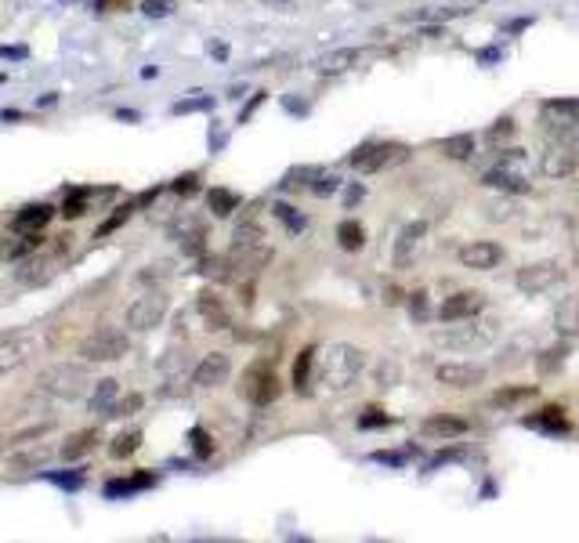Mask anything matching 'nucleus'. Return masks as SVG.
Segmentation results:
<instances>
[{"label": "nucleus", "mask_w": 579, "mask_h": 543, "mask_svg": "<svg viewBox=\"0 0 579 543\" xmlns=\"http://www.w3.org/2000/svg\"><path fill=\"white\" fill-rule=\"evenodd\" d=\"M471 4H475V0H471Z\"/></svg>", "instance_id": "nucleus-55"}, {"label": "nucleus", "mask_w": 579, "mask_h": 543, "mask_svg": "<svg viewBox=\"0 0 579 543\" xmlns=\"http://www.w3.org/2000/svg\"><path fill=\"white\" fill-rule=\"evenodd\" d=\"M525 424L547 431V435H558V431L569 428V420H565V410H561V406H547V410H540L536 417H525Z\"/></svg>", "instance_id": "nucleus-24"}, {"label": "nucleus", "mask_w": 579, "mask_h": 543, "mask_svg": "<svg viewBox=\"0 0 579 543\" xmlns=\"http://www.w3.org/2000/svg\"><path fill=\"white\" fill-rule=\"evenodd\" d=\"M551 359H540V370L543 373H554V366H561L565 362V355H569V344H561V348H551Z\"/></svg>", "instance_id": "nucleus-45"}, {"label": "nucleus", "mask_w": 579, "mask_h": 543, "mask_svg": "<svg viewBox=\"0 0 579 543\" xmlns=\"http://www.w3.org/2000/svg\"><path fill=\"white\" fill-rule=\"evenodd\" d=\"M200 312H203V319L210 323V330H225V326H228V312L221 308V301L214 294H203L200 297Z\"/></svg>", "instance_id": "nucleus-31"}, {"label": "nucleus", "mask_w": 579, "mask_h": 543, "mask_svg": "<svg viewBox=\"0 0 579 543\" xmlns=\"http://www.w3.org/2000/svg\"><path fill=\"white\" fill-rule=\"evenodd\" d=\"M482 308H485L482 290H456V294L442 297L438 319H442V323H464V319H475Z\"/></svg>", "instance_id": "nucleus-10"}, {"label": "nucleus", "mask_w": 579, "mask_h": 543, "mask_svg": "<svg viewBox=\"0 0 579 543\" xmlns=\"http://www.w3.org/2000/svg\"><path fill=\"white\" fill-rule=\"evenodd\" d=\"M373 460H380V464H391V467L406 464V457H402V453H373Z\"/></svg>", "instance_id": "nucleus-52"}, {"label": "nucleus", "mask_w": 579, "mask_h": 543, "mask_svg": "<svg viewBox=\"0 0 579 543\" xmlns=\"http://www.w3.org/2000/svg\"><path fill=\"white\" fill-rule=\"evenodd\" d=\"M561 279H565V268H561L558 261H532V265L518 268L514 286H518L522 294L536 297V294H547V290H554Z\"/></svg>", "instance_id": "nucleus-5"}, {"label": "nucleus", "mask_w": 579, "mask_h": 543, "mask_svg": "<svg viewBox=\"0 0 579 543\" xmlns=\"http://www.w3.org/2000/svg\"><path fill=\"white\" fill-rule=\"evenodd\" d=\"M174 232H178L181 247L189 250V254H200V250H203V239H207V232H203L200 221H181Z\"/></svg>", "instance_id": "nucleus-28"}, {"label": "nucleus", "mask_w": 579, "mask_h": 543, "mask_svg": "<svg viewBox=\"0 0 579 543\" xmlns=\"http://www.w3.org/2000/svg\"><path fill=\"white\" fill-rule=\"evenodd\" d=\"M189 439H192V449H196V457H210V453H214V439H210L203 428H192Z\"/></svg>", "instance_id": "nucleus-37"}, {"label": "nucleus", "mask_w": 579, "mask_h": 543, "mask_svg": "<svg viewBox=\"0 0 579 543\" xmlns=\"http://www.w3.org/2000/svg\"><path fill=\"white\" fill-rule=\"evenodd\" d=\"M142 11L149 15V19H163V15H171V11H174V4H171V0H145Z\"/></svg>", "instance_id": "nucleus-44"}, {"label": "nucleus", "mask_w": 579, "mask_h": 543, "mask_svg": "<svg viewBox=\"0 0 579 543\" xmlns=\"http://www.w3.org/2000/svg\"><path fill=\"white\" fill-rule=\"evenodd\" d=\"M131 210H134V207H120V214H113V218L105 221L102 229H98V236H109L113 229H120V225H124V221L131 218Z\"/></svg>", "instance_id": "nucleus-48"}, {"label": "nucleus", "mask_w": 579, "mask_h": 543, "mask_svg": "<svg viewBox=\"0 0 579 543\" xmlns=\"http://www.w3.org/2000/svg\"><path fill=\"white\" fill-rule=\"evenodd\" d=\"M435 381L446 384V388H475V384L485 381V366H475V362H438Z\"/></svg>", "instance_id": "nucleus-13"}, {"label": "nucleus", "mask_w": 579, "mask_h": 543, "mask_svg": "<svg viewBox=\"0 0 579 543\" xmlns=\"http://www.w3.org/2000/svg\"><path fill=\"white\" fill-rule=\"evenodd\" d=\"M391 424V417H384L380 410H366L359 417V428H388Z\"/></svg>", "instance_id": "nucleus-46"}, {"label": "nucleus", "mask_w": 579, "mask_h": 543, "mask_svg": "<svg viewBox=\"0 0 579 543\" xmlns=\"http://www.w3.org/2000/svg\"><path fill=\"white\" fill-rule=\"evenodd\" d=\"M424 236H428V221H413V225H406V229L399 232V239H395V265L406 268L409 261L417 258Z\"/></svg>", "instance_id": "nucleus-16"}, {"label": "nucleus", "mask_w": 579, "mask_h": 543, "mask_svg": "<svg viewBox=\"0 0 579 543\" xmlns=\"http://www.w3.org/2000/svg\"><path fill=\"white\" fill-rule=\"evenodd\" d=\"M337 243H341L344 250H362L366 247V229H362L359 221L344 218L341 225H337Z\"/></svg>", "instance_id": "nucleus-26"}, {"label": "nucleus", "mask_w": 579, "mask_h": 543, "mask_svg": "<svg viewBox=\"0 0 579 543\" xmlns=\"http://www.w3.org/2000/svg\"><path fill=\"white\" fill-rule=\"evenodd\" d=\"M406 156H409V149L402 142H366L348 156V163H352L359 174H377V171H384V167L402 163Z\"/></svg>", "instance_id": "nucleus-3"}, {"label": "nucleus", "mask_w": 579, "mask_h": 543, "mask_svg": "<svg viewBox=\"0 0 579 543\" xmlns=\"http://www.w3.org/2000/svg\"><path fill=\"white\" fill-rule=\"evenodd\" d=\"M276 218L283 221V225H286L290 232H301V229H304V218L297 214L294 207H286V203H276Z\"/></svg>", "instance_id": "nucleus-35"}, {"label": "nucleus", "mask_w": 579, "mask_h": 543, "mask_svg": "<svg viewBox=\"0 0 579 543\" xmlns=\"http://www.w3.org/2000/svg\"><path fill=\"white\" fill-rule=\"evenodd\" d=\"M496 337V326L493 323H471L464 319V326H456V330H438L431 341L442 344V348H482Z\"/></svg>", "instance_id": "nucleus-9"}, {"label": "nucleus", "mask_w": 579, "mask_h": 543, "mask_svg": "<svg viewBox=\"0 0 579 543\" xmlns=\"http://www.w3.org/2000/svg\"><path fill=\"white\" fill-rule=\"evenodd\" d=\"M120 402V381H113V377H105V381L95 384V391H91V399H87V406L95 413H102V417H109L113 413V406Z\"/></svg>", "instance_id": "nucleus-21"}, {"label": "nucleus", "mask_w": 579, "mask_h": 543, "mask_svg": "<svg viewBox=\"0 0 579 543\" xmlns=\"http://www.w3.org/2000/svg\"><path fill=\"white\" fill-rule=\"evenodd\" d=\"M312 366H315V348H304L294 362V388L301 391H312Z\"/></svg>", "instance_id": "nucleus-27"}, {"label": "nucleus", "mask_w": 579, "mask_h": 543, "mask_svg": "<svg viewBox=\"0 0 579 543\" xmlns=\"http://www.w3.org/2000/svg\"><path fill=\"white\" fill-rule=\"evenodd\" d=\"M366 370V352L355 348V344H330L319 359V384L333 395H341L348 391L355 381H359V373Z\"/></svg>", "instance_id": "nucleus-1"}, {"label": "nucleus", "mask_w": 579, "mask_h": 543, "mask_svg": "<svg viewBox=\"0 0 579 543\" xmlns=\"http://www.w3.org/2000/svg\"><path fill=\"white\" fill-rule=\"evenodd\" d=\"M51 218H55L51 203H29V207H22L15 214V232H40Z\"/></svg>", "instance_id": "nucleus-20"}, {"label": "nucleus", "mask_w": 579, "mask_h": 543, "mask_svg": "<svg viewBox=\"0 0 579 543\" xmlns=\"http://www.w3.org/2000/svg\"><path fill=\"white\" fill-rule=\"evenodd\" d=\"M239 391H243V399L254 402L257 410H265V406H272V402L279 399V377L276 370L268 366V362H254L247 373H243V384H239Z\"/></svg>", "instance_id": "nucleus-4"}, {"label": "nucleus", "mask_w": 579, "mask_h": 543, "mask_svg": "<svg viewBox=\"0 0 579 543\" xmlns=\"http://www.w3.org/2000/svg\"><path fill=\"white\" fill-rule=\"evenodd\" d=\"M359 58H362L359 48H337V51H326V55L315 62V69H319L323 77H341V73L359 66Z\"/></svg>", "instance_id": "nucleus-19"}, {"label": "nucleus", "mask_w": 579, "mask_h": 543, "mask_svg": "<svg viewBox=\"0 0 579 543\" xmlns=\"http://www.w3.org/2000/svg\"><path fill=\"white\" fill-rule=\"evenodd\" d=\"M84 200H87V189L69 192V200H66V207H62V214H66V218H80V214H84Z\"/></svg>", "instance_id": "nucleus-41"}, {"label": "nucleus", "mask_w": 579, "mask_h": 543, "mask_svg": "<svg viewBox=\"0 0 579 543\" xmlns=\"http://www.w3.org/2000/svg\"><path fill=\"white\" fill-rule=\"evenodd\" d=\"M55 272H58V258H51V254H33V258L19 265L15 279H19L22 286H40V283H48Z\"/></svg>", "instance_id": "nucleus-17"}, {"label": "nucleus", "mask_w": 579, "mask_h": 543, "mask_svg": "<svg viewBox=\"0 0 579 543\" xmlns=\"http://www.w3.org/2000/svg\"><path fill=\"white\" fill-rule=\"evenodd\" d=\"M149 486H156V475L120 478V482H109V486H105V496H109V500H120V496H131V493H138V489H149Z\"/></svg>", "instance_id": "nucleus-25"}, {"label": "nucleus", "mask_w": 579, "mask_h": 543, "mask_svg": "<svg viewBox=\"0 0 579 543\" xmlns=\"http://www.w3.org/2000/svg\"><path fill=\"white\" fill-rule=\"evenodd\" d=\"M0 58H26V48H0Z\"/></svg>", "instance_id": "nucleus-54"}, {"label": "nucleus", "mask_w": 579, "mask_h": 543, "mask_svg": "<svg viewBox=\"0 0 579 543\" xmlns=\"http://www.w3.org/2000/svg\"><path fill=\"white\" fill-rule=\"evenodd\" d=\"M138 406H142V395H131V399L116 402V406H113V413H109V417H127V413H131V410H138Z\"/></svg>", "instance_id": "nucleus-50"}, {"label": "nucleus", "mask_w": 579, "mask_h": 543, "mask_svg": "<svg viewBox=\"0 0 579 543\" xmlns=\"http://www.w3.org/2000/svg\"><path fill=\"white\" fill-rule=\"evenodd\" d=\"M424 435L435 442H449V439H460V435H467V420L460 417H449V413H435V417L424 420Z\"/></svg>", "instance_id": "nucleus-18"}, {"label": "nucleus", "mask_w": 579, "mask_h": 543, "mask_svg": "<svg viewBox=\"0 0 579 543\" xmlns=\"http://www.w3.org/2000/svg\"><path fill=\"white\" fill-rule=\"evenodd\" d=\"M409 312L417 315V319H424V315H428V294H424V290H417V294L409 297Z\"/></svg>", "instance_id": "nucleus-49"}, {"label": "nucleus", "mask_w": 579, "mask_h": 543, "mask_svg": "<svg viewBox=\"0 0 579 543\" xmlns=\"http://www.w3.org/2000/svg\"><path fill=\"white\" fill-rule=\"evenodd\" d=\"M228 373H232V362H228L225 352H210L200 359V366L192 370V384L196 388H221L228 381Z\"/></svg>", "instance_id": "nucleus-14"}, {"label": "nucleus", "mask_w": 579, "mask_h": 543, "mask_svg": "<svg viewBox=\"0 0 579 543\" xmlns=\"http://www.w3.org/2000/svg\"><path fill=\"white\" fill-rule=\"evenodd\" d=\"M319 174H323V167H297V171L286 174L283 185H286V189H294V185H308V189H312Z\"/></svg>", "instance_id": "nucleus-34"}, {"label": "nucleus", "mask_w": 579, "mask_h": 543, "mask_svg": "<svg viewBox=\"0 0 579 543\" xmlns=\"http://www.w3.org/2000/svg\"><path fill=\"white\" fill-rule=\"evenodd\" d=\"M576 167H579V145L569 142V134H561L540 160V171L547 174V178H569Z\"/></svg>", "instance_id": "nucleus-11"}, {"label": "nucleus", "mask_w": 579, "mask_h": 543, "mask_svg": "<svg viewBox=\"0 0 579 543\" xmlns=\"http://www.w3.org/2000/svg\"><path fill=\"white\" fill-rule=\"evenodd\" d=\"M536 388H507V391H496V406H514V402L532 399Z\"/></svg>", "instance_id": "nucleus-36"}, {"label": "nucleus", "mask_w": 579, "mask_h": 543, "mask_svg": "<svg viewBox=\"0 0 579 543\" xmlns=\"http://www.w3.org/2000/svg\"><path fill=\"white\" fill-rule=\"evenodd\" d=\"M475 134H467V131H460V134H449V138H442L438 142V153L442 156H449V160H471L475 156Z\"/></svg>", "instance_id": "nucleus-22"}, {"label": "nucleus", "mask_w": 579, "mask_h": 543, "mask_svg": "<svg viewBox=\"0 0 579 543\" xmlns=\"http://www.w3.org/2000/svg\"><path fill=\"white\" fill-rule=\"evenodd\" d=\"M33 352H37V334L33 330H8V334H0V373L19 370L22 362H29Z\"/></svg>", "instance_id": "nucleus-8"}, {"label": "nucleus", "mask_w": 579, "mask_h": 543, "mask_svg": "<svg viewBox=\"0 0 579 543\" xmlns=\"http://www.w3.org/2000/svg\"><path fill=\"white\" fill-rule=\"evenodd\" d=\"M395 381H399V362H395V359L380 362V370H377V384H380V388H391Z\"/></svg>", "instance_id": "nucleus-39"}, {"label": "nucleus", "mask_w": 579, "mask_h": 543, "mask_svg": "<svg viewBox=\"0 0 579 543\" xmlns=\"http://www.w3.org/2000/svg\"><path fill=\"white\" fill-rule=\"evenodd\" d=\"M500 261H504V247L493 239H475V243L460 247V265L471 268V272H493Z\"/></svg>", "instance_id": "nucleus-12"}, {"label": "nucleus", "mask_w": 579, "mask_h": 543, "mask_svg": "<svg viewBox=\"0 0 579 543\" xmlns=\"http://www.w3.org/2000/svg\"><path fill=\"white\" fill-rule=\"evenodd\" d=\"M543 116L551 120V127H558L561 134H569L579 124V98H547L543 102Z\"/></svg>", "instance_id": "nucleus-15"}, {"label": "nucleus", "mask_w": 579, "mask_h": 543, "mask_svg": "<svg viewBox=\"0 0 579 543\" xmlns=\"http://www.w3.org/2000/svg\"><path fill=\"white\" fill-rule=\"evenodd\" d=\"M341 189V178H333V174H319V178H315V185H312V192L315 196H333V192Z\"/></svg>", "instance_id": "nucleus-43"}, {"label": "nucleus", "mask_w": 579, "mask_h": 543, "mask_svg": "<svg viewBox=\"0 0 579 543\" xmlns=\"http://www.w3.org/2000/svg\"><path fill=\"white\" fill-rule=\"evenodd\" d=\"M167 319V297L160 290H149V294L134 297L131 308H127V326L138 330V334H149Z\"/></svg>", "instance_id": "nucleus-6"}, {"label": "nucleus", "mask_w": 579, "mask_h": 543, "mask_svg": "<svg viewBox=\"0 0 579 543\" xmlns=\"http://www.w3.org/2000/svg\"><path fill=\"white\" fill-rule=\"evenodd\" d=\"M48 482L62 489H80L84 486V471H58V475H48Z\"/></svg>", "instance_id": "nucleus-38"}, {"label": "nucleus", "mask_w": 579, "mask_h": 543, "mask_svg": "<svg viewBox=\"0 0 579 543\" xmlns=\"http://www.w3.org/2000/svg\"><path fill=\"white\" fill-rule=\"evenodd\" d=\"M207 207L218 214V218H228L232 210H239V196L232 189H210L207 192Z\"/></svg>", "instance_id": "nucleus-30"}, {"label": "nucleus", "mask_w": 579, "mask_h": 543, "mask_svg": "<svg viewBox=\"0 0 579 543\" xmlns=\"http://www.w3.org/2000/svg\"><path fill=\"white\" fill-rule=\"evenodd\" d=\"M84 384H87V370L84 366H51L48 373H40V388L58 395V399H80L84 395Z\"/></svg>", "instance_id": "nucleus-7"}, {"label": "nucleus", "mask_w": 579, "mask_h": 543, "mask_svg": "<svg viewBox=\"0 0 579 543\" xmlns=\"http://www.w3.org/2000/svg\"><path fill=\"white\" fill-rule=\"evenodd\" d=\"M210 105H214V102H210V98H185V102H178V105H174V113H200V109H210Z\"/></svg>", "instance_id": "nucleus-47"}, {"label": "nucleus", "mask_w": 579, "mask_h": 543, "mask_svg": "<svg viewBox=\"0 0 579 543\" xmlns=\"http://www.w3.org/2000/svg\"><path fill=\"white\" fill-rule=\"evenodd\" d=\"M482 181L489 185V189H500V192H529V181H525V174L507 171V167H496V171H489Z\"/></svg>", "instance_id": "nucleus-23"}, {"label": "nucleus", "mask_w": 579, "mask_h": 543, "mask_svg": "<svg viewBox=\"0 0 579 543\" xmlns=\"http://www.w3.org/2000/svg\"><path fill=\"white\" fill-rule=\"evenodd\" d=\"M511 134H514V120L511 116H504V120H496V127H489V142L500 145V142H507Z\"/></svg>", "instance_id": "nucleus-42"}, {"label": "nucleus", "mask_w": 579, "mask_h": 543, "mask_svg": "<svg viewBox=\"0 0 579 543\" xmlns=\"http://www.w3.org/2000/svg\"><path fill=\"white\" fill-rule=\"evenodd\" d=\"M131 352V337L116 326H98L95 334H87L80 341V359L84 362H116Z\"/></svg>", "instance_id": "nucleus-2"}, {"label": "nucleus", "mask_w": 579, "mask_h": 543, "mask_svg": "<svg viewBox=\"0 0 579 543\" xmlns=\"http://www.w3.org/2000/svg\"><path fill=\"white\" fill-rule=\"evenodd\" d=\"M362 196H366V189H362V185H348V192H344V203H348V207H355Z\"/></svg>", "instance_id": "nucleus-51"}, {"label": "nucleus", "mask_w": 579, "mask_h": 543, "mask_svg": "<svg viewBox=\"0 0 579 543\" xmlns=\"http://www.w3.org/2000/svg\"><path fill=\"white\" fill-rule=\"evenodd\" d=\"M138 446H142V431H124V435H116V439H113L109 453H113L116 460H127Z\"/></svg>", "instance_id": "nucleus-32"}, {"label": "nucleus", "mask_w": 579, "mask_h": 543, "mask_svg": "<svg viewBox=\"0 0 579 543\" xmlns=\"http://www.w3.org/2000/svg\"><path fill=\"white\" fill-rule=\"evenodd\" d=\"M174 189H178V192H192V189H196V174H185V178H181Z\"/></svg>", "instance_id": "nucleus-53"}, {"label": "nucleus", "mask_w": 579, "mask_h": 543, "mask_svg": "<svg viewBox=\"0 0 579 543\" xmlns=\"http://www.w3.org/2000/svg\"><path fill=\"white\" fill-rule=\"evenodd\" d=\"M467 11H471V8H442V11H438V8H431V11H417V19L420 22H424V19H442V22H446V19H460V15H467Z\"/></svg>", "instance_id": "nucleus-40"}, {"label": "nucleus", "mask_w": 579, "mask_h": 543, "mask_svg": "<svg viewBox=\"0 0 579 543\" xmlns=\"http://www.w3.org/2000/svg\"><path fill=\"white\" fill-rule=\"evenodd\" d=\"M91 446H95V431H80V435H73V439H69V446H62V453H58V457H62V460H76V457H84Z\"/></svg>", "instance_id": "nucleus-33"}, {"label": "nucleus", "mask_w": 579, "mask_h": 543, "mask_svg": "<svg viewBox=\"0 0 579 543\" xmlns=\"http://www.w3.org/2000/svg\"><path fill=\"white\" fill-rule=\"evenodd\" d=\"M554 323H558V330H561L565 337L579 334V297H569V301H565V305L558 308Z\"/></svg>", "instance_id": "nucleus-29"}]
</instances>
